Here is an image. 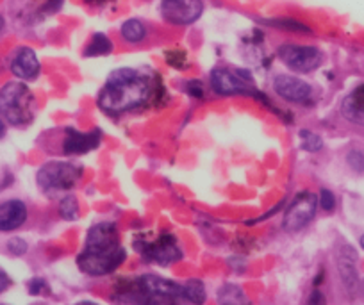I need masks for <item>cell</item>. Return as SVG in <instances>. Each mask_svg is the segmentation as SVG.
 I'll return each instance as SVG.
<instances>
[{"instance_id": "obj_1", "label": "cell", "mask_w": 364, "mask_h": 305, "mask_svg": "<svg viewBox=\"0 0 364 305\" xmlns=\"http://www.w3.org/2000/svg\"><path fill=\"white\" fill-rule=\"evenodd\" d=\"M127 257L122 248L120 236L114 223L100 222L87 232L82 254L77 257L79 269L86 275L102 277L113 273Z\"/></svg>"}, {"instance_id": "obj_2", "label": "cell", "mask_w": 364, "mask_h": 305, "mask_svg": "<svg viewBox=\"0 0 364 305\" xmlns=\"http://www.w3.org/2000/svg\"><path fill=\"white\" fill-rule=\"evenodd\" d=\"M152 82L134 68H118L109 73L99 95L100 109L107 114H120L143 106L152 97Z\"/></svg>"}, {"instance_id": "obj_3", "label": "cell", "mask_w": 364, "mask_h": 305, "mask_svg": "<svg viewBox=\"0 0 364 305\" xmlns=\"http://www.w3.org/2000/svg\"><path fill=\"white\" fill-rule=\"evenodd\" d=\"M36 100L23 82H8L0 90V114L13 127L29 125L34 118Z\"/></svg>"}, {"instance_id": "obj_4", "label": "cell", "mask_w": 364, "mask_h": 305, "mask_svg": "<svg viewBox=\"0 0 364 305\" xmlns=\"http://www.w3.org/2000/svg\"><path fill=\"white\" fill-rule=\"evenodd\" d=\"M82 177V168L73 163L63 161H50L43 164L36 175L38 186L48 195H55L61 191H70L75 188L77 182Z\"/></svg>"}, {"instance_id": "obj_5", "label": "cell", "mask_w": 364, "mask_h": 305, "mask_svg": "<svg viewBox=\"0 0 364 305\" xmlns=\"http://www.w3.org/2000/svg\"><path fill=\"white\" fill-rule=\"evenodd\" d=\"M277 54L288 68L299 73L313 72L321 65V59H323V54L316 47H307V45H281L277 48Z\"/></svg>"}, {"instance_id": "obj_6", "label": "cell", "mask_w": 364, "mask_h": 305, "mask_svg": "<svg viewBox=\"0 0 364 305\" xmlns=\"http://www.w3.org/2000/svg\"><path fill=\"white\" fill-rule=\"evenodd\" d=\"M318 208V198L309 191H302L293 203L288 208L284 215V222H282V227L288 232H299L302 230L311 220L316 215Z\"/></svg>"}, {"instance_id": "obj_7", "label": "cell", "mask_w": 364, "mask_h": 305, "mask_svg": "<svg viewBox=\"0 0 364 305\" xmlns=\"http://www.w3.org/2000/svg\"><path fill=\"white\" fill-rule=\"evenodd\" d=\"M204 13L202 0H163L161 15L171 26H190Z\"/></svg>"}, {"instance_id": "obj_8", "label": "cell", "mask_w": 364, "mask_h": 305, "mask_svg": "<svg viewBox=\"0 0 364 305\" xmlns=\"http://www.w3.org/2000/svg\"><path fill=\"white\" fill-rule=\"evenodd\" d=\"M138 250L141 252V255L146 261L156 262V264L161 266H168L182 259V250L178 247L177 240L168 232L161 234L156 241L141 245V248H138Z\"/></svg>"}, {"instance_id": "obj_9", "label": "cell", "mask_w": 364, "mask_h": 305, "mask_svg": "<svg viewBox=\"0 0 364 305\" xmlns=\"http://www.w3.org/2000/svg\"><path fill=\"white\" fill-rule=\"evenodd\" d=\"M211 86L218 95H257L254 87L247 84V79L229 68H215L211 72Z\"/></svg>"}, {"instance_id": "obj_10", "label": "cell", "mask_w": 364, "mask_h": 305, "mask_svg": "<svg viewBox=\"0 0 364 305\" xmlns=\"http://www.w3.org/2000/svg\"><path fill=\"white\" fill-rule=\"evenodd\" d=\"M273 90L277 91L279 97L288 102H296V104H306L313 95V87L306 80L293 75H279L273 80Z\"/></svg>"}, {"instance_id": "obj_11", "label": "cell", "mask_w": 364, "mask_h": 305, "mask_svg": "<svg viewBox=\"0 0 364 305\" xmlns=\"http://www.w3.org/2000/svg\"><path fill=\"white\" fill-rule=\"evenodd\" d=\"M100 138L102 132L99 129L91 132H80L75 129H66L65 139H63V152L68 156H79V154H86L90 150H95L100 145Z\"/></svg>"}, {"instance_id": "obj_12", "label": "cell", "mask_w": 364, "mask_h": 305, "mask_svg": "<svg viewBox=\"0 0 364 305\" xmlns=\"http://www.w3.org/2000/svg\"><path fill=\"white\" fill-rule=\"evenodd\" d=\"M13 75L22 80H33L40 75V61L36 58V52L29 47H18L11 55L9 61Z\"/></svg>"}, {"instance_id": "obj_13", "label": "cell", "mask_w": 364, "mask_h": 305, "mask_svg": "<svg viewBox=\"0 0 364 305\" xmlns=\"http://www.w3.org/2000/svg\"><path fill=\"white\" fill-rule=\"evenodd\" d=\"M27 205L18 198L6 200L0 203V232H13L18 230L27 222Z\"/></svg>"}, {"instance_id": "obj_14", "label": "cell", "mask_w": 364, "mask_h": 305, "mask_svg": "<svg viewBox=\"0 0 364 305\" xmlns=\"http://www.w3.org/2000/svg\"><path fill=\"white\" fill-rule=\"evenodd\" d=\"M357 255L352 250V247H343L338 252V272L341 275L343 284L348 291H355L359 284V275H357Z\"/></svg>"}, {"instance_id": "obj_15", "label": "cell", "mask_w": 364, "mask_h": 305, "mask_svg": "<svg viewBox=\"0 0 364 305\" xmlns=\"http://www.w3.org/2000/svg\"><path fill=\"white\" fill-rule=\"evenodd\" d=\"M343 117L355 125L364 127V84L357 86L341 104Z\"/></svg>"}, {"instance_id": "obj_16", "label": "cell", "mask_w": 364, "mask_h": 305, "mask_svg": "<svg viewBox=\"0 0 364 305\" xmlns=\"http://www.w3.org/2000/svg\"><path fill=\"white\" fill-rule=\"evenodd\" d=\"M120 34H122V38L127 41V43L138 45V43H141V41H145V38L149 36V31H146L145 23H143L141 20L131 18V20H127L124 26H122Z\"/></svg>"}, {"instance_id": "obj_17", "label": "cell", "mask_w": 364, "mask_h": 305, "mask_svg": "<svg viewBox=\"0 0 364 305\" xmlns=\"http://www.w3.org/2000/svg\"><path fill=\"white\" fill-rule=\"evenodd\" d=\"M113 52V41L102 33H97L91 38L90 43L84 48V55L86 58H97V55H107Z\"/></svg>"}, {"instance_id": "obj_18", "label": "cell", "mask_w": 364, "mask_h": 305, "mask_svg": "<svg viewBox=\"0 0 364 305\" xmlns=\"http://www.w3.org/2000/svg\"><path fill=\"white\" fill-rule=\"evenodd\" d=\"M264 23H268L269 27H275V29L289 31V33H300V34H309L311 29L307 26H304L302 22L295 18H269Z\"/></svg>"}, {"instance_id": "obj_19", "label": "cell", "mask_w": 364, "mask_h": 305, "mask_svg": "<svg viewBox=\"0 0 364 305\" xmlns=\"http://www.w3.org/2000/svg\"><path fill=\"white\" fill-rule=\"evenodd\" d=\"M184 296H186L190 301H195V304H204L205 301L204 284L197 279L188 280V282L184 284Z\"/></svg>"}, {"instance_id": "obj_20", "label": "cell", "mask_w": 364, "mask_h": 305, "mask_svg": "<svg viewBox=\"0 0 364 305\" xmlns=\"http://www.w3.org/2000/svg\"><path fill=\"white\" fill-rule=\"evenodd\" d=\"M218 301H225V304H240V301H247V298L243 296V291L241 287L232 286V284H227L220 289L218 294Z\"/></svg>"}, {"instance_id": "obj_21", "label": "cell", "mask_w": 364, "mask_h": 305, "mask_svg": "<svg viewBox=\"0 0 364 305\" xmlns=\"http://www.w3.org/2000/svg\"><path fill=\"white\" fill-rule=\"evenodd\" d=\"M59 215L63 220H75L79 216V202L73 195H66L59 205Z\"/></svg>"}, {"instance_id": "obj_22", "label": "cell", "mask_w": 364, "mask_h": 305, "mask_svg": "<svg viewBox=\"0 0 364 305\" xmlns=\"http://www.w3.org/2000/svg\"><path fill=\"white\" fill-rule=\"evenodd\" d=\"M300 139H302V149L307 150V152H320L323 149V141L314 132L300 131Z\"/></svg>"}, {"instance_id": "obj_23", "label": "cell", "mask_w": 364, "mask_h": 305, "mask_svg": "<svg viewBox=\"0 0 364 305\" xmlns=\"http://www.w3.org/2000/svg\"><path fill=\"white\" fill-rule=\"evenodd\" d=\"M320 205L323 211H332L336 208V196L331 189H321L320 191Z\"/></svg>"}, {"instance_id": "obj_24", "label": "cell", "mask_w": 364, "mask_h": 305, "mask_svg": "<svg viewBox=\"0 0 364 305\" xmlns=\"http://www.w3.org/2000/svg\"><path fill=\"white\" fill-rule=\"evenodd\" d=\"M27 243L23 240H20V237H11V240L8 241V250L11 252L13 255H23L27 252Z\"/></svg>"}, {"instance_id": "obj_25", "label": "cell", "mask_w": 364, "mask_h": 305, "mask_svg": "<svg viewBox=\"0 0 364 305\" xmlns=\"http://www.w3.org/2000/svg\"><path fill=\"white\" fill-rule=\"evenodd\" d=\"M348 164L353 168L355 171H364V154L357 152V150H353V152L348 154Z\"/></svg>"}, {"instance_id": "obj_26", "label": "cell", "mask_w": 364, "mask_h": 305, "mask_svg": "<svg viewBox=\"0 0 364 305\" xmlns=\"http://www.w3.org/2000/svg\"><path fill=\"white\" fill-rule=\"evenodd\" d=\"M166 59L171 66L182 68V66H184V61H186V55H184V52L182 50H171L166 54Z\"/></svg>"}, {"instance_id": "obj_27", "label": "cell", "mask_w": 364, "mask_h": 305, "mask_svg": "<svg viewBox=\"0 0 364 305\" xmlns=\"http://www.w3.org/2000/svg\"><path fill=\"white\" fill-rule=\"evenodd\" d=\"M41 287H45V282L41 279H34V280H31V282H29L31 294H40Z\"/></svg>"}, {"instance_id": "obj_28", "label": "cell", "mask_w": 364, "mask_h": 305, "mask_svg": "<svg viewBox=\"0 0 364 305\" xmlns=\"http://www.w3.org/2000/svg\"><path fill=\"white\" fill-rule=\"evenodd\" d=\"M9 286H11V279L8 277V273L0 269V293H4Z\"/></svg>"}, {"instance_id": "obj_29", "label": "cell", "mask_w": 364, "mask_h": 305, "mask_svg": "<svg viewBox=\"0 0 364 305\" xmlns=\"http://www.w3.org/2000/svg\"><path fill=\"white\" fill-rule=\"evenodd\" d=\"M188 87H190V93L193 95V97H202V86L200 82H190L188 84Z\"/></svg>"}, {"instance_id": "obj_30", "label": "cell", "mask_w": 364, "mask_h": 305, "mask_svg": "<svg viewBox=\"0 0 364 305\" xmlns=\"http://www.w3.org/2000/svg\"><path fill=\"white\" fill-rule=\"evenodd\" d=\"M63 2H65V0H48L47 2V11H58L59 8H61L63 6Z\"/></svg>"}, {"instance_id": "obj_31", "label": "cell", "mask_w": 364, "mask_h": 305, "mask_svg": "<svg viewBox=\"0 0 364 305\" xmlns=\"http://www.w3.org/2000/svg\"><path fill=\"white\" fill-rule=\"evenodd\" d=\"M314 301H325V298L321 296V294H320V291H314V293H313V296L309 298V304H314Z\"/></svg>"}, {"instance_id": "obj_32", "label": "cell", "mask_w": 364, "mask_h": 305, "mask_svg": "<svg viewBox=\"0 0 364 305\" xmlns=\"http://www.w3.org/2000/svg\"><path fill=\"white\" fill-rule=\"evenodd\" d=\"M86 2L91 6H102V4H106L107 0H86Z\"/></svg>"}, {"instance_id": "obj_33", "label": "cell", "mask_w": 364, "mask_h": 305, "mask_svg": "<svg viewBox=\"0 0 364 305\" xmlns=\"http://www.w3.org/2000/svg\"><path fill=\"white\" fill-rule=\"evenodd\" d=\"M6 134V125H4V120H2V114H0V138H4Z\"/></svg>"}, {"instance_id": "obj_34", "label": "cell", "mask_w": 364, "mask_h": 305, "mask_svg": "<svg viewBox=\"0 0 364 305\" xmlns=\"http://www.w3.org/2000/svg\"><path fill=\"white\" fill-rule=\"evenodd\" d=\"M4 26H6V22H4V16L0 15V33H2V29H4Z\"/></svg>"}, {"instance_id": "obj_35", "label": "cell", "mask_w": 364, "mask_h": 305, "mask_svg": "<svg viewBox=\"0 0 364 305\" xmlns=\"http://www.w3.org/2000/svg\"><path fill=\"white\" fill-rule=\"evenodd\" d=\"M360 247H363V250H364V234L360 236Z\"/></svg>"}]
</instances>
